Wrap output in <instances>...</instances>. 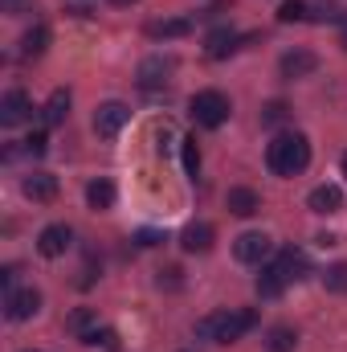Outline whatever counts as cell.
<instances>
[{
	"instance_id": "cell-1",
	"label": "cell",
	"mask_w": 347,
	"mask_h": 352,
	"mask_svg": "<svg viewBox=\"0 0 347 352\" xmlns=\"http://www.w3.org/2000/svg\"><path fill=\"white\" fill-rule=\"evenodd\" d=\"M311 164V140L302 131H282L265 144V168L274 176H298Z\"/></svg>"
},
{
	"instance_id": "cell-2",
	"label": "cell",
	"mask_w": 347,
	"mask_h": 352,
	"mask_svg": "<svg viewBox=\"0 0 347 352\" xmlns=\"http://www.w3.org/2000/svg\"><path fill=\"white\" fill-rule=\"evenodd\" d=\"M254 324H258L254 311H213V316L196 320V336H200V340H213V344H233V340H241Z\"/></svg>"
},
{
	"instance_id": "cell-3",
	"label": "cell",
	"mask_w": 347,
	"mask_h": 352,
	"mask_svg": "<svg viewBox=\"0 0 347 352\" xmlns=\"http://www.w3.org/2000/svg\"><path fill=\"white\" fill-rule=\"evenodd\" d=\"M188 115H192L200 127H221V123L233 115V102H229V94H221V90H196L192 102H188Z\"/></svg>"
},
{
	"instance_id": "cell-4",
	"label": "cell",
	"mask_w": 347,
	"mask_h": 352,
	"mask_svg": "<svg viewBox=\"0 0 347 352\" xmlns=\"http://www.w3.org/2000/svg\"><path fill=\"white\" fill-rule=\"evenodd\" d=\"M270 254H274V242H270V234H261V230H246V234L233 242V258L246 263V266H261Z\"/></svg>"
},
{
	"instance_id": "cell-5",
	"label": "cell",
	"mask_w": 347,
	"mask_h": 352,
	"mask_svg": "<svg viewBox=\"0 0 347 352\" xmlns=\"http://www.w3.org/2000/svg\"><path fill=\"white\" fill-rule=\"evenodd\" d=\"M37 311H41V291H33V287L4 291V316H8L12 324H25V320H33Z\"/></svg>"
},
{
	"instance_id": "cell-6",
	"label": "cell",
	"mask_w": 347,
	"mask_h": 352,
	"mask_svg": "<svg viewBox=\"0 0 347 352\" xmlns=\"http://www.w3.org/2000/svg\"><path fill=\"white\" fill-rule=\"evenodd\" d=\"M127 119H131L127 102L110 98V102H102V107L94 111V135H102V140H115V135L127 127Z\"/></svg>"
},
{
	"instance_id": "cell-7",
	"label": "cell",
	"mask_w": 347,
	"mask_h": 352,
	"mask_svg": "<svg viewBox=\"0 0 347 352\" xmlns=\"http://www.w3.org/2000/svg\"><path fill=\"white\" fill-rule=\"evenodd\" d=\"M344 205H347V197H344V188L339 184H315L311 192H307V209L311 213H319V217H335V213H344Z\"/></svg>"
},
{
	"instance_id": "cell-8",
	"label": "cell",
	"mask_w": 347,
	"mask_h": 352,
	"mask_svg": "<svg viewBox=\"0 0 347 352\" xmlns=\"http://www.w3.org/2000/svg\"><path fill=\"white\" fill-rule=\"evenodd\" d=\"M70 246H74V230H70L66 221H53V226H45V230L37 234V254H41V258H62Z\"/></svg>"
},
{
	"instance_id": "cell-9",
	"label": "cell",
	"mask_w": 347,
	"mask_h": 352,
	"mask_svg": "<svg viewBox=\"0 0 347 352\" xmlns=\"http://www.w3.org/2000/svg\"><path fill=\"white\" fill-rule=\"evenodd\" d=\"M25 119H33V98H29L25 90H8V94L0 98V123H4V127H16V123H25Z\"/></svg>"
},
{
	"instance_id": "cell-10",
	"label": "cell",
	"mask_w": 347,
	"mask_h": 352,
	"mask_svg": "<svg viewBox=\"0 0 347 352\" xmlns=\"http://www.w3.org/2000/svg\"><path fill=\"white\" fill-rule=\"evenodd\" d=\"M278 70H282V78H311L315 70H319V58L311 54V50H290V54H282V62H278Z\"/></svg>"
},
{
	"instance_id": "cell-11",
	"label": "cell",
	"mask_w": 347,
	"mask_h": 352,
	"mask_svg": "<svg viewBox=\"0 0 347 352\" xmlns=\"http://www.w3.org/2000/svg\"><path fill=\"white\" fill-rule=\"evenodd\" d=\"M168 74H172V58H164V54H156V58H143L139 62V87L143 90H160L168 82Z\"/></svg>"
},
{
	"instance_id": "cell-12",
	"label": "cell",
	"mask_w": 347,
	"mask_h": 352,
	"mask_svg": "<svg viewBox=\"0 0 347 352\" xmlns=\"http://www.w3.org/2000/svg\"><path fill=\"white\" fill-rule=\"evenodd\" d=\"M213 238H217V230H213L208 221H192V226H184L180 246H184L188 254H208V250H213Z\"/></svg>"
},
{
	"instance_id": "cell-13",
	"label": "cell",
	"mask_w": 347,
	"mask_h": 352,
	"mask_svg": "<svg viewBox=\"0 0 347 352\" xmlns=\"http://www.w3.org/2000/svg\"><path fill=\"white\" fill-rule=\"evenodd\" d=\"M21 192H25L29 201H53V197H58V176L29 173L25 180H21Z\"/></svg>"
},
{
	"instance_id": "cell-14",
	"label": "cell",
	"mask_w": 347,
	"mask_h": 352,
	"mask_svg": "<svg viewBox=\"0 0 347 352\" xmlns=\"http://www.w3.org/2000/svg\"><path fill=\"white\" fill-rule=\"evenodd\" d=\"M237 41H241V37H237L233 29H225V25H221V29H213V33L204 37V54L221 62V58H229V54L237 50Z\"/></svg>"
},
{
	"instance_id": "cell-15",
	"label": "cell",
	"mask_w": 347,
	"mask_h": 352,
	"mask_svg": "<svg viewBox=\"0 0 347 352\" xmlns=\"http://www.w3.org/2000/svg\"><path fill=\"white\" fill-rule=\"evenodd\" d=\"M225 205H229V213H237V217H254V213L261 209V197L254 192V188H229Z\"/></svg>"
},
{
	"instance_id": "cell-16",
	"label": "cell",
	"mask_w": 347,
	"mask_h": 352,
	"mask_svg": "<svg viewBox=\"0 0 347 352\" xmlns=\"http://www.w3.org/2000/svg\"><path fill=\"white\" fill-rule=\"evenodd\" d=\"M66 115H70V90H53L49 102L41 107V123L45 127H58V123H66Z\"/></svg>"
},
{
	"instance_id": "cell-17",
	"label": "cell",
	"mask_w": 347,
	"mask_h": 352,
	"mask_svg": "<svg viewBox=\"0 0 347 352\" xmlns=\"http://www.w3.org/2000/svg\"><path fill=\"white\" fill-rule=\"evenodd\" d=\"M290 283H286V274H282V266L278 263H270L265 270H261V278H258V295L261 299H274V295H282Z\"/></svg>"
},
{
	"instance_id": "cell-18",
	"label": "cell",
	"mask_w": 347,
	"mask_h": 352,
	"mask_svg": "<svg viewBox=\"0 0 347 352\" xmlns=\"http://www.w3.org/2000/svg\"><path fill=\"white\" fill-rule=\"evenodd\" d=\"M86 201H90V209H110V205H115V184H110L106 176L90 180L86 184Z\"/></svg>"
},
{
	"instance_id": "cell-19",
	"label": "cell",
	"mask_w": 347,
	"mask_h": 352,
	"mask_svg": "<svg viewBox=\"0 0 347 352\" xmlns=\"http://www.w3.org/2000/svg\"><path fill=\"white\" fill-rule=\"evenodd\" d=\"M45 45H49V29H45V25H33V29L21 37V54H25V58L45 54Z\"/></svg>"
},
{
	"instance_id": "cell-20",
	"label": "cell",
	"mask_w": 347,
	"mask_h": 352,
	"mask_svg": "<svg viewBox=\"0 0 347 352\" xmlns=\"http://www.w3.org/2000/svg\"><path fill=\"white\" fill-rule=\"evenodd\" d=\"M78 340H82V344H90V349H119V344H123L115 328H98V324H94L90 332H82Z\"/></svg>"
},
{
	"instance_id": "cell-21",
	"label": "cell",
	"mask_w": 347,
	"mask_h": 352,
	"mask_svg": "<svg viewBox=\"0 0 347 352\" xmlns=\"http://www.w3.org/2000/svg\"><path fill=\"white\" fill-rule=\"evenodd\" d=\"M294 344H298V336H294V328H270L265 332V349L270 352H294Z\"/></svg>"
},
{
	"instance_id": "cell-22",
	"label": "cell",
	"mask_w": 347,
	"mask_h": 352,
	"mask_svg": "<svg viewBox=\"0 0 347 352\" xmlns=\"http://www.w3.org/2000/svg\"><path fill=\"white\" fill-rule=\"evenodd\" d=\"M274 263L282 266V274H286V283H298L302 278V270H307V258L298 254V250H282Z\"/></svg>"
},
{
	"instance_id": "cell-23",
	"label": "cell",
	"mask_w": 347,
	"mask_h": 352,
	"mask_svg": "<svg viewBox=\"0 0 347 352\" xmlns=\"http://www.w3.org/2000/svg\"><path fill=\"white\" fill-rule=\"evenodd\" d=\"M323 287L331 291V295H347V263H335L323 270Z\"/></svg>"
},
{
	"instance_id": "cell-24",
	"label": "cell",
	"mask_w": 347,
	"mask_h": 352,
	"mask_svg": "<svg viewBox=\"0 0 347 352\" xmlns=\"http://www.w3.org/2000/svg\"><path fill=\"white\" fill-rule=\"evenodd\" d=\"M180 156H184V173L196 180V173H200V148H196V140H192V135H184V140H180Z\"/></svg>"
},
{
	"instance_id": "cell-25",
	"label": "cell",
	"mask_w": 347,
	"mask_h": 352,
	"mask_svg": "<svg viewBox=\"0 0 347 352\" xmlns=\"http://www.w3.org/2000/svg\"><path fill=\"white\" fill-rule=\"evenodd\" d=\"M188 29H192L188 21H156V25H147V33L160 37V41H168V37H184Z\"/></svg>"
},
{
	"instance_id": "cell-26",
	"label": "cell",
	"mask_w": 347,
	"mask_h": 352,
	"mask_svg": "<svg viewBox=\"0 0 347 352\" xmlns=\"http://www.w3.org/2000/svg\"><path fill=\"white\" fill-rule=\"evenodd\" d=\"M278 21L282 25H294V21H307V0H286L278 8Z\"/></svg>"
},
{
	"instance_id": "cell-27",
	"label": "cell",
	"mask_w": 347,
	"mask_h": 352,
	"mask_svg": "<svg viewBox=\"0 0 347 352\" xmlns=\"http://www.w3.org/2000/svg\"><path fill=\"white\" fill-rule=\"evenodd\" d=\"M286 115H290L286 102H270V107L261 111V123H265V127H278V123H286Z\"/></svg>"
},
{
	"instance_id": "cell-28",
	"label": "cell",
	"mask_w": 347,
	"mask_h": 352,
	"mask_svg": "<svg viewBox=\"0 0 347 352\" xmlns=\"http://www.w3.org/2000/svg\"><path fill=\"white\" fill-rule=\"evenodd\" d=\"M66 324H70V332H78V336H82V332H90V328H94V316H90L86 307H78Z\"/></svg>"
},
{
	"instance_id": "cell-29",
	"label": "cell",
	"mask_w": 347,
	"mask_h": 352,
	"mask_svg": "<svg viewBox=\"0 0 347 352\" xmlns=\"http://www.w3.org/2000/svg\"><path fill=\"white\" fill-rule=\"evenodd\" d=\"M45 148H49V140H45V131H33V135L25 140V152H29V156H45Z\"/></svg>"
},
{
	"instance_id": "cell-30",
	"label": "cell",
	"mask_w": 347,
	"mask_h": 352,
	"mask_svg": "<svg viewBox=\"0 0 347 352\" xmlns=\"http://www.w3.org/2000/svg\"><path fill=\"white\" fill-rule=\"evenodd\" d=\"M156 283H160V287H168V291H176V287H180V270H176V266L160 270V278H156Z\"/></svg>"
},
{
	"instance_id": "cell-31",
	"label": "cell",
	"mask_w": 347,
	"mask_h": 352,
	"mask_svg": "<svg viewBox=\"0 0 347 352\" xmlns=\"http://www.w3.org/2000/svg\"><path fill=\"white\" fill-rule=\"evenodd\" d=\"M0 8H4L8 16H21V12L29 8V0H0Z\"/></svg>"
},
{
	"instance_id": "cell-32",
	"label": "cell",
	"mask_w": 347,
	"mask_h": 352,
	"mask_svg": "<svg viewBox=\"0 0 347 352\" xmlns=\"http://www.w3.org/2000/svg\"><path fill=\"white\" fill-rule=\"evenodd\" d=\"M0 283H4V291H16L12 283H16V266H4V274H0Z\"/></svg>"
},
{
	"instance_id": "cell-33",
	"label": "cell",
	"mask_w": 347,
	"mask_h": 352,
	"mask_svg": "<svg viewBox=\"0 0 347 352\" xmlns=\"http://www.w3.org/2000/svg\"><path fill=\"white\" fill-rule=\"evenodd\" d=\"M139 242H143V246H156V242H160V234H156V230H143V234H139Z\"/></svg>"
},
{
	"instance_id": "cell-34",
	"label": "cell",
	"mask_w": 347,
	"mask_h": 352,
	"mask_svg": "<svg viewBox=\"0 0 347 352\" xmlns=\"http://www.w3.org/2000/svg\"><path fill=\"white\" fill-rule=\"evenodd\" d=\"M339 45H344V50H347V16H344V21H339Z\"/></svg>"
},
{
	"instance_id": "cell-35",
	"label": "cell",
	"mask_w": 347,
	"mask_h": 352,
	"mask_svg": "<svg viewBox=\"0 0 347 352\" xmlns=\"http://www.w3.org/2000/svg\"><path fill=\"white\" fill-rule=\"evenodd\" d=\"M110 4H135V0H110Z\"/></svg>"
},
{
	"instance_id": "cell-36",
	"label": "cell",
	"mask_w": 347,
	"mask_h": 352,
	"mask_svg": "<svg viewBox=\"0 0 347 352\" xmlns=\"http://www.w3.org/2000/svg\"><path fill=\"white\" fill-rule=\"evenodd\" d=\"M344 176H347V152H344Z\"/></svg>"
},
{
	"instance_id": "cell-37",
	"label": "cell",
	"mask_w": 347,
	"mask_h": 352,
	"mask_svg": "<svg viewBox=\"0 0 347 352\" xmlns=\"http://www.w3.org/2000/svg\"><path fill=\"white\" fill-rule=\"evenodd\" d=\"M29 352H37V349H29Z\"/></svg>"
}]
</instances>
